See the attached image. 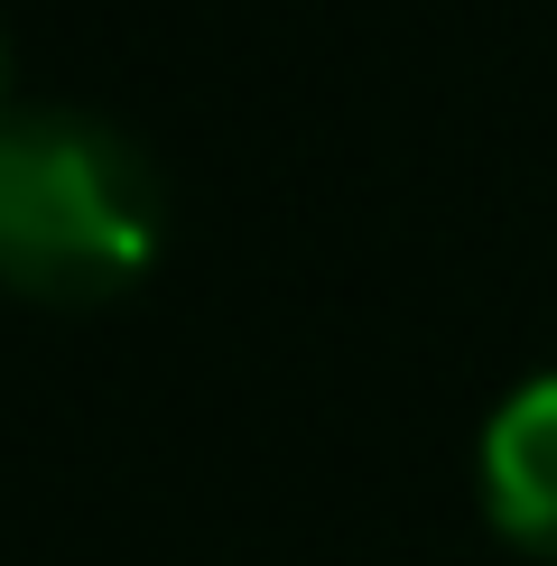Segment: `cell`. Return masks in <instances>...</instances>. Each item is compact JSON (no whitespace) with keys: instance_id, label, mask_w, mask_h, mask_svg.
Returning <instances> with one entry per match:
<instances>
[{"instance_id":"3","label":"cell","mask_w":557,"mask_h":566,"mask_svg":"<svg viewBox=\"0 0 557 566\" xmlns=\"http://www.w3.org/2000/svg\"><path fill=\"white\" fill-rule=\"evenodd\" d=\"M0 112H10V38H0Z\"/></svg>"},{"instance_id":"2","label":"cell","mask_w":557,"mask_h":566,"mask_svg":"<svg viewBox=\"0 0 557 566\" xmlns=\"http://www.w3.org/2000/svg\"><path fill=\"white\" fill-rule=\"evenodd\" d=\"M483 511L511 548L557 557V371L521 381L483 418Z\"/></svg>"},{"instance_id":"1","label":"cell","mask_w":557,"mask_h":566,"mask_svg":"<svg viewBox=\"0 0 557 566\" xmlns=\"http://www.w3.org/2000/svg\"><path fill=\"white\" fill-rule=\"evenodd\" d=\"M168 242V186L122 122L75 103L0 112V289L38 306H112Z\"/></svg>"}]
</instances>
